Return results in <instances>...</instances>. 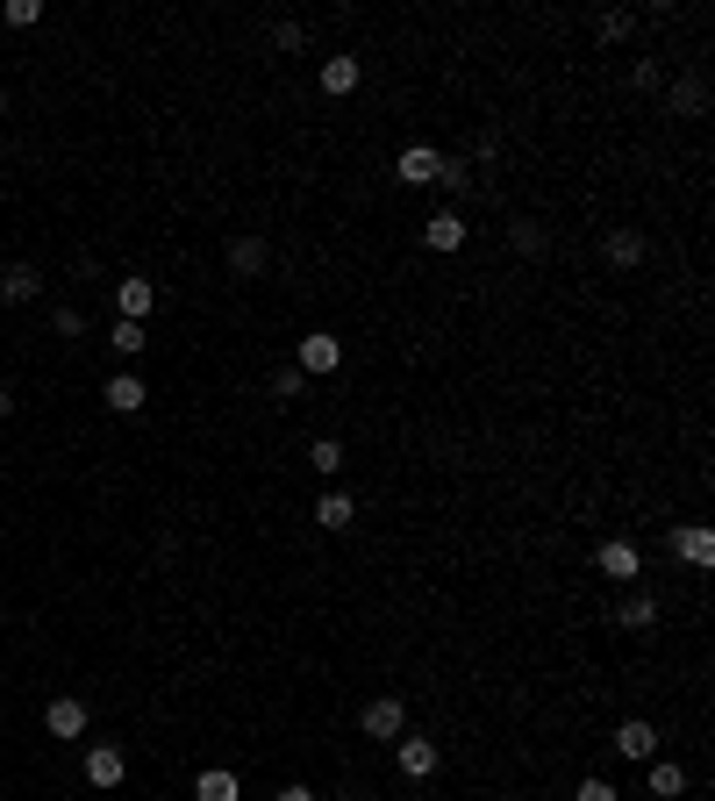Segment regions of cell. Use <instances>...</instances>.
Instances as JSON below:
<instances>
[{
  "instance_id": "cell-1",
  "label": "cell",
  "mask_w": 715,
  "mask_h": 801,
  "mask_svg": "<svg viewBox=\"0 0 715 801\" xmlns=\"http://www.w3.org/2000/svg\"><path fill=\"white\" fill-rule=\"evenodd\" d=\"M358 730L373 737V744H393V737L409 730V709H401V694H379V701H365V716H358Z\"/></svg>"
},
{
  "instance_id": "cell-2",
  "label": "cell",
  "mask_w": 715,
  "mask_h": 801,
  "mask_svg": "<svg viewBox=\"0 0 715 801\" xmlns=\"http://www.w3.org/2000/svg\"><path fill=\"white\" fill-rule=\"evenodd\" d=\"M401 187H423V193H437V172H443V151L437 143H409V151H401Z\"/></svg>"
},
{
  "instance_id": "cell-3",
  "label": "cell",
  "mask_w": 715,
  "mask_h": 801,
  "mask_svg": "<svg viewBox=\"0 0 715 801\" xmlns=\"http://www.w3.org/2000/svg\"><path fill=\"white\" fill-rule=\"evenodd\" d=\"M79 773H86V787H122V773H129V759H122V744H86V759H79Z\"/></svg>"
},
{
  "instance_id": "cell-4",
  "label": "cell",
  "mask_w": 715,
  "mask_h": 801,
  "mask_svg": "<svg viewBox=\"0 0 715 801\" xmlns=\"http://www.w3.org/2000/svg\"><path fill=\"white\" fill-rule=\"evenodd\" d=\"M665 115H708V79L701 72H680V79H665Z\"/></svg>"
},
{
  "instance_id": "cell-5",
  "label": "cell",
  "mask_w": 715,
  "mask_h": 801,
  "mask_svg": "<svg viewBox=\"0 0 715 801\" xmlns=\"http://www.w3.org/2000/svg\"><path fill=\"white\" fill-rule=\"evenodd\" d=\"M393 759H401V773H409V780H429V773H437V737H415V730H401L393 737Z\"/></svg>"
},
{
  "instance_id": "cell-6",
  "label": "cell",
  "mask_w": 715,
  "mask_h": 801,
  "mask_svg": "<svg viewBox=\"0 0 715 801\" xmlns=\"http://www.w3.org/2000/svg\"><path fill=\"white\" fill-rule=\"evenodd\" d=\"M293 365H301V379H323V373L343 365V343L329 337V329H315V337H301V359H293Z\"/></svg>"
},
{
  "instance_id": "cell-7",
  "label": "cell",
  "mask_w": 715,
  "mask_h": 801,
  "mask_svg": "<svg viewBox=\"0 0 715 801\" xmlns=\"http://www.w3.org/2000/svg\"><path fill=\"white\" fill-rule=\"evenodd\" d=\"M43 730L65 737V744H72V737H86V701L79 694H51V701H43Z\"/></svg>"
},
{
  "instance_id": "cell-8",
  "label": "cell",
  "mask_w": 715,
  "mask_h": 801,
  "mask_svg": "<svg viewBox=\"0 0 715 801\" xmlns=\"http://www.w3.org/2000/svg\"><path fill=\"white\" fill-rule=\"evenodd\" d=\"M265 265H273V243L258 237V229H243V237H229V273H237V279H258V273H265Z\"/></svg>"
},
{
  "instance_id": "cell-9",
  "label": "cell",
  "mask_w": 715,
  "mask_h": 801,
  "mask_svg": "<svg viewBox=\"0 0 715 801\" xmlns=\"http://www.w3.org/2000/svg\"><path fill=\"white\" fill-rule=\"evenodd\" d=\"M465 237H473V229H465V215H459V208H437V215L423 222V251H459Z\"/></svg>"
},
{
  "instance_id": "cell-10",
  "label": "cell",
  "mask_w": 715,
  "mask_h": 801,
  "mask_svg": "<svg viewBox=\"0 0 715 801\" xmlns=\"http://www.w3.org/2000/svg\"><path fill=\"white\" fill-rule=\"evenodd\" d=\"M594 565H601V573H609L615 587H630L637 573H644V565H637V545H630V537H609V545L594 551Z\"/></svg>"
},
{
  "instance_id": "cell-11",
  "label": "cell",
  "mask_w": 715,
  "mask_h": 801,
  "mask_svg": "<svg viewBox=\"0 0 715 801\" xmlns=\"http://www.w3.org/2000/svg\"><path fill=\"white\" fill-rule=\"evenodd\" d=\"M644 251H651V243L637 237V229H609V237H601V258H609L615 273H637V265H644Z\"/></svg>"
},
{
  "instance_id": "cell-12",
  "label": "cell",
  "mask_w": 715,
  "mask_h": 801,
  "mask_svg": "<svg viewBox=\"0 0 715 801\" xmlns=\"http://www.w3.org/2000/svg\"><path fill=\"white\" fill-rule=\"evenodd\" d=\"M115 308H122V323H151V315H158V287H151V279H122Z\"/></svg>"
},
{
  "instance_id": "cell-13",
  "label": "cell",
  "mask_w": 715,
  "mask_h": 801,
  "mask_svg": "<svg viewBox=\"0 0 715 801\" xmlns=\"http://www.w3.org/2000/svg\"><path fill=\"white\" fill-rule=\"evenodd\" d=\"M615 751H623V759H658V730H651L644 716H630V723H615Z\"/></svg>"
},
{
  "instance_id": "cell-14",
  "label": "cell",
  "mask_w": 715,
  "mask_h": 801,
  "mask_svg": "<svg viewBox=\"0 0 715 801\" xmlns=\"http://www.w3.org/2000/svg\"><path fill=\"white\" fill-rule=\"evenodd\" d=\"M36 293H43V273H36V265H22V258H15V265L0 273V301H8V308H29Z\"/></svg>"
},
{
  "instance_id": "cell-15",
  "label": "cell",
  "mask_w": 715,
  "mask_h": 801,
  "mask_svg": "<svg viewBox=\"0 0 715 801\" xmlns=\"http://www.w3.org/2000/svg\"><path fill=\"white\" fill-rule=\"evenodd\" d=\"M315 523H323L329 537H337V529H351V523H358V501L343 495V487H323V495H315Z\"/></svg>"
},
{
  "instance_id": "cell-16",
  "label": "cell",
  "mask_w": 715,
  "mask_h": 801,
  "mask_svg": "<svg viewBox=\"0 0 715 801\" xmlns=\"http://www.w3.org/2000/svg\"><path fill=\"white\" fill-rule=\"evenodd\" d=\"M101 401H108V409H115V415H137L143 401H151V387H143L137 373H115V379H108V387H101Z\"/></svg>"
},
{
  "instance_id": "cell-17",
  "label": "cell",
  "mask_w": 715,
  "mask_h": 801,
  "mask_svg": "<svg viewBox=\"0 0 715 801\" xmlns=\"http://www.w3.org/2000/svg\"><path fill=\"white\" fill-rule=\"evenodd\" d=\"M673 551H680L687 565H701V573H708V565H715V537H708V529H701V523L673 529Z\"/></svg>"
},
{
  "instance_id": "cell-18",
  "label": "cell",
  "mask_w": 715,
  "mask_h": 801,
  "mask_svg": "<svg viewBox=\"0 0 715 801\" xmlns=\"http://www.w3.org/2000/svg\"><path fill=\"white\" fill-rule=\"evenodd\" d=\"M358 79H365V65H358V58H323V93H329V101L358 93Z\"/></svg>"
},
{
  "instance_id": "cell-19",
  "label": "cell",
  "mask_w": 715,
  "mask_h": 801,
  "mask_svg": "<svg viewBox=\"0 0 715 801\" xmlns=\"http://www.w3.org/2000/svg\"><path fill=\"white\" fill-rule=\"evenodd\" d=\"M509 243H515L523 258H544V251H551V229H544L537 215H515V222H509Z\"/></svg>"
},
{
  "instance_id": "cell-20",
  "label": "cell",
  "mask_w": 715,
  "mask_h": 801,
  "mask_svg": "<svg viewBox=\"0 0 715 801\" xmlns=\"http://www.w3.org/2000/svg\"><path fill=\"white\" fill-rule=\"evenodd\" d=\"M651 623H658V601H651V595H623V601H615V630H651Z\"/></svg>"
},
{
  "instance_id": "cell-21",
  "label": "cell",
  "mask_w": 715,
  "mask_h": 801,
  "mask_svg": "<svg viewBox=\"0 0 715 801\" xmlns=\"http://www.w3.org/2000/svg\"><path fill=\"white\" fill-rule=\"evenodd\" d=\"M193 801H237V773H229V766L193 773Z\"/></svg>"
},
{
  "instance_id": "cell-22",
  "label": "cell",
  "mask_w": 715,
  "mask_h": 801,
  "mask_svg": "<svg viewBox=\"0 0 715 801\" xmlns=\"http://www.w3.org/2000/svg\"><path fill=\"white\" fill-rule=\"evenodd\" d=\"M308 465H315V473H323V487H329V479L343 473V443H337V437H315V443H308Z\"/></svg>"
},
{
  "instance_id": "cell-23",
  "label": "cell",
  "mask_w": 715,
  "mask_h": 801,
  "mask_svg": "<svg viewBox=\"0 0 715 801\" xmlns=\"http://www.w3.org/2000/svg\"><path fill=\"white\" fill-rule=\"evenodd\" d=\"M651 794H687V766H673V759H651Z\"/></svg>"
},
{
  "instance_id": "cell-24",
  "label": "cell",
  "mask_w": 715,
  "mask_h": 801,
  "mask_svg": "<svg viewBox=\"0 0 715 801\" xmlns=\"http://www.w3.org/2000/svg\"><path fill=\"white\" fill-rule=\"evenodd\" d=\"M108 343H115L122 359H143V343H151V329H143V323H115V329H108Z\"/></svg>"
},
{
  "instance_id": "cell-25",
  "label": "cell",
  "mask_w": 715,
  "mask_h": 801,
  "mask_svg": "<svg viewBox=\"0 0 715 801\" xmlns=\"http://www.w3.org/2000/svg\"><path fill=\"white\" fill-rule=\"evenodd\" d=\"M630 29H637V15H630V8H609V15H594V36H601V43H623Z\"/></svg>"
},
{
  "instance_id": "cell-26",
  "label": "cell",
  "mask_w": 715,
  "mask_h": 801,
  "mask_svg": "<svg viewBox=\"0 0 715 801\" xmlns=\"http://www.w3.org/2000/svg\"><path fill=\"white\" fill-rule=\"evenodd\" d=\"M473 187V165H465V158H451L443 151V172H437V193H465Z\"/></svg>"
},
{
  "instance_id": "cell-27",
  "label": "cell",
  "mask_w": 715,
  "mask_h": 801,
  "mask_svg": "<svg viewBox=\"0 0 715 801\" xmlns=\"http://www.w3.org/2000/svg\"><path fill=\"white\" fill-rule=\"evenodd\" d=\"M0 15H8V29H36V22H43V0H8Z\"/></svg>"
},
{
  "instance_id": "cell-28",
  "label": "cell",
  "mask_w": 715,
  "mask_h": 801,
  "mask_svg": "<svg viewBox=\"0 0 715 801\" xmlns=\"http://www.w3.org/2000/svg\"><path fill=\"white\" fill-rule=\"evenodd\" d=\"M630 86H637V93H658V86H665V65H658V58H637V65H630Z\"/></svg>"
},
{
  "instance_id": "cell-29",
  "label": "cell",
  "mask_w": 715,
  "mask_h": 801,
  "mask_svg": "<svg viewBox=\"0 0 715 801\" xmlns=\"http://www.w3.org/2000/svg\"><path fill=\"white\" fill-rule=\"evenodd\" d=\"M273 393H279V401H301V393H308L301 365H279V373H273Z\"/></svg>"
},
{
  "instance_id": "cell-30",
  "label": "cell",
  "mask_w": 715,
  "mask_h": 801,
  "mask_svg": "<svg viewBox=\"0 0 715 801\" xmlns=\"http://www.w3.org/2000/svg\"><path fill=\"white\" fill-rule=\"evenodd\" d=\"M301 43H308L301 22H273V51H301Z\"/></svg>"
},
{
  "instance_id": "cell-31",
  "label": "cell",
  "mask_w": 715,
  "mask_h": 801,
  "mask_svg": "<svg viewBox=\"0 0 715 801\" xmlns=\"http://www.w3.org/2000/svg\"><path fill=\"white\" fill-rule=\"evenodd\" d=\"M51 329H58V337H86V315H79V308H51Z\"/></svg>"
},
{
  "instance_id": "cell-32",
  "label": "cell",
  "mask_w": 715,
  "mask_h": 801,
  "mask_svg": "<svg viewBox=\"0 0 715 801\" xmlns=\"http://www.w3.org/2000/svg\"><path fill=\"white\" fill-rule=\"evenodd\" d=\"M573 801H623V794H615L609 780H579V794H573Z\"/></svg>"
},
{
  "instance_id": "cell-33",
  "label": "cell",
  "mask_w": 715,
  "mask_h": 801,
  "mask_svg": "<svg viewBox=\"0 0 715 801\" xmlns=\"http://www.w3.org/2000/svg\"><path fill=\"white\" fill-rule=\"evenodd\" d=\"M273 801H323V794H315V787H301V780H293V787H279Z\"/></svg>"
},
{
  "instance_id": "cell-34",
  "label": "cell",
  "mask_w": 715,
  "mask_h": 801,
  "mask_svg": "<svg viewBox=\"0 0 715 801\" xmlns=\"http://www.w3.org/2000/svg\"><path fill=\"white\" fill-rule=\"evenodd\" d=\"M8 415H15V387H8V379H0V423H8Z\"/></svg>"
},
{
  "instance_id": "cell-35",
  "label": "cell",
  "mask_w": 715,
  "mask_h": 801,
  "mask_svg": "<svg viewBox=\"0 0 715 801\" xmlns=\"http://www.w3.org/2000/svg\"><path fill=\"white\" fill-rule=\"evenodd\" d=\"M337 801H365V794H358V787H343V794H337Z\"/></svg>"
},
{
  "instance_id": "cell-36",
  "label": "cell",
  "mask_w": 715,
  "mask_h": 801,
  "mask_svg": "<svg viewBox=\"0 0 715 801\" xmlns=\"http://www.w3.org/2000/svg\"><path fill=\"white\" fill-rule=\"evenodd\" d=\"M0 108H8V86H0Z\"/></svg>"
}]
</instances>
